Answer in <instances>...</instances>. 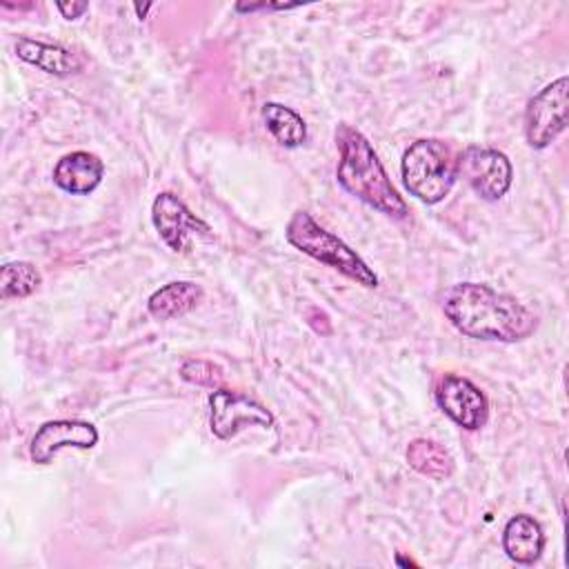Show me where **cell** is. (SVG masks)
Masks as SVG:
<instances>
[{
	"label": "cell",
	"instance_id": "1",
	"mask_svg": "<svg viewBox=\"0 0 569 569\" xmlns=\"http://www.w3.org/2000/svg\"><path fill=\"white\" fill-rule=\"evenodd\" d=\"M442 311L465 336L516 342L538 327L536 316L513 296L480 282H458L445 291Z\"/></svg>",
	"mask_w": 569,
	"mask_h": 569
},
{
	"label": "cell",
	"instance_id": "2",
	"mask_svg": "<svg viewBox=\"0 0 569 569\" xmlns=\"http://www.w3.org/2000/svg\"><path fill=\"white\" fill-rule=\"evenodd\" d=\"M336 144L340 153L336 178L342 189L385 216L405 218L407 204L391 184L371 142L358 129L342 122L336 129Z\"/></svg>",
	"mask_w": 569,
	"mask_h": 569
},
{
	"label": "cell",
	"instance_id": "3",
	"mask_svg": "<svg viewBox=\"0 0 569 569\" xmlns=\"http://www.w3.org/2000/svg\"><path fill=\"white\" fill-rule=\"evenodd\" d=\"M284 238L298 251L311 256L318 262H325L327 267L340 271L342 276L356 280L358 284H362L367 289L378 287V276L373 273V269L338 236H333L331 231L320 227L311 218V213L296 211L287 222Z\"/></svg>",
	"mask_w": 569,
	"mask_h": 569
},
{
	"label": "cell",
	"instance_id": "4",
	"mask_svg": "<svg viewBox=\"0 0 569 569\" xmlns=\"http://www.w3.org/2000/svg\"><path fill=\"white\" fill-rule=\"evenodd\" d=\"M402 182L411 196L427 204L445 200L458 178V158L436 138L416 140L400 162Z\"/></svg>",
	"mask_w": 569,
	"mask_h": 569
},
{
	"label": "cell",
	"instance_id": "5",
	"mask_svg": "<svg viewBox=\"0 0 569 569\" xmlns=\"http://www.w3.org/2000/svg\"><path fill=\"white\" fill-rule=\"evenodd\" d=\"M569 113V78L562 76L540 89L525 111V138L533 149L549 147L565 129Z\"/></svg>",
	"mask_w": 569,
	"mask_h": 569
},
{
	"label": "cell",
	"instance_id": "6",
	"mask_svg": "<svg viewBox=\"0 0 569 569\" xmlns=\"http://www.w3.org/2000/svg\"><path fill=\"white\" fill-rule=\"evenodd\" d=\"M458 176H462L480 198L500 200L511 187L513 169L502 151L469 144L458 156Z\"/></svg>",
	"mask_w": 569,
	"mask_h": 569
},
{
	"label": "cell",
	"instance_id": "7",
	"mask_svg": "<svg viewBox=\"0 0 569 569\" xmlns=\"http://www.w3.org/2000/svg\"><path fill=\"white\" fill-rule=\"evenodd\" d=\"M438 407L462 429L476 431L485 427L489 416L487 396L465 376L445 373L433 389Z\"/></svg>",
	"mask_w": 569,
	"mask_h": 569
},
{
	"label": "cell",
	"instance_id": "8",
	"mask_svg": "<svg viewBox=\"0 0 569 569\" xmlns=\"http://www.w3.org/2000/svg\"><path fill=\"white\" fill-rule=\"evenodd\" d=\"M209 407H211V433L220 440L233 438L240 429L249 425H256V427L273 425V416L267 407L231 389L211 391Z\"/></svg>",
	"mask_w": 569,
	"mask_h": 569
},
{
	"label": "cell",
	"instance_id": "9",
	"mask_svg": "<svg viewBox=\"0 0 569 569\" xmlns=\"http://www.w3.org/2000/svg\"><path fill=\"white\" fill-rule=\"evenodd\" d=\"M151 220L171 251H184L191 236L196 233L209 236V227L200 218H196L178 196L169 191L156 196L151 204Z\"/></svg>",
	"mask_w": 569,
	"mask_h": 569
},
{
	"label": "cell",
	"instance_id": "10",
	"mask_svg": "<svg viewBox=\"0 0 569 569\" xmlns=\"http://www.w3.org/2000/svg\"><path fill=\"white\" fill-rule=\"evenodd\" d=\"M98 445V431L84 420H49L31 438L29 456L38 465H47L60 449H91Z\"/></svg>",
	"mask_w": 569,
	"mask_h": 569
},
{
	"label": "cell",
	"instance_id": "11",
	"mask_svg": "<svg viewBox=\"0 0 569 569\" xmlns=\"http://www.w3.org/2000/svg\"><path fill=\"white\" fill-rule=\"evenodd\" d=\"M104 173V164L96 153L89 151H71L62 156L53 169V182L76 196H84L93 191Z\"/></svg>",
	"mask_w": 569,
	"mask_h": 569
},
{
	"label": "cell",
	"instance_id": "12",
	"mask_svg": "<svg viewBox=\"0 0 569 569\" xmlns=\"http://www.w3.org/2000/svg\"><path fill=\"white\" fill-rule=\"evenodd\" d=\"M502 549L507 558L518 565L536 562L545 549V531L540 522L527 513L509 518L502 529Z\"/></svg>",
	"mask_w": 569,
	"mask_h": 569
},
{
	"label": "cell",
	"instance_id": "13",
	"mask_svg": "<svg viewBox=\"0 0 569 569\" xmlns=\"http://www.w3.org/2000/svg\"><path fill=\"white\" fill-rule=\"evenodd\" d=\"M16 53L20 60H24L51 76H71L82 69V60L73 51H69L60 44H49V42H40V40H31V38H18Z\"/></svg>",
	"mask_w": 569,
	"mask_h": 569
},
{
	"label": "cell",
	"instance_id": "14",
	"mask_svg": "<svg viewBox=\"0 0 569 569\" xmlns=\"http://www.w3.org/2000/svg\"><path fill=\"white\" fill-rule=\"evenodd\" d=\"M202 300V287L189 280H176L151 293L147 307L158 320H171L189 313Z\"/></svg>",
	"mask_w": 569,
	"mask_h": 569
},
{
	"label": "cell",
	"instance_id": "15",
	"mask_svg": "<svg viewBox=\"0 0 569 569\" xmlns=\"http://www.w3.org/2000/svg\"><path fill=\"white\" fill-rule=\"evenodd\" d=\"M407 462L418 473L433 480H445L453 473V458L449 456V451L427 438H416L409 442Z\"/></svg>",
	"mask_w": 569,
	"mask_h": 569
},
{
	"label": "cell",
	"instance_id": "16",
	"mask_svg": "<svg viewBox=\"0 0 569 569\" xmlns=\"http://www.w3.org/2000/svg\"><path fill=\"white\" fill-rule=\"evenodd\" d=\"M262 120L282 147H300L307 140L305 120L293 109L280 102H267L262 107Z\"/></svg>",
	"mask_w": 569,
	"mask_h": 569
},
{
	"label": "cell",
	"instance_id": "17",
	"mask_svg": "<svg viewBox=\"0 0 569 569\" xmlns=\"http://www.w3.org/2000/svg\"><path fill=\"white\" fill-rule=\"evenodd\" d=\"M40 282H42V276L36 269V264L27 260L4 262L0 271V298L2 300L27 298L40 287Z\"/></svg>",
	"mask_w": 569,
	"mask_h": 569
},
{
	"label": "cell",
	"instance_id": "18",
	"mask_svg": "<svg viewBox=\"0 0 569 569\" xmlns=\"http://www.w3.org/2000/svg\"><path fill=\"white\" fill-rule=\"evenodd\" d=\"M180 376L182 380L191 382V385H200V387H218L224 378L222 369L209 360H184L180 367Z\"/></svg>",
	"mask_w": 569,
	"mask_h": 569
},
{
	"label": "cell",
	"instance_id": "19",
	"mask_svg": "<svg viewBox=\"0 0 569 569\" xmlns=\"http://www.w3.org/2000/svg\"><path fill=\"white\" fill-rule=\"evenodd\" d=\"M56 7L62 13V18H67V20H76V18H80L89 9L87 2H58Z\"/></svg>",
	"mask_w": 569,
	"mask_h": 569
},
{
	"label": "cell",
	"instance_id": "20",
	"mask_svg": "<svg viewBox=\"0 0 569 569\" xmlns=\"http://www.w3.org/2000/svg\"><path fill=\"white\" fill-rule=\"evenodd\" d=\"M133 9L138 11V16H140V18H144V13L151 9V4H133Z\"/></svg>",
	"mask_w": 569,
	"mask_h": 569
}]
</instances>
